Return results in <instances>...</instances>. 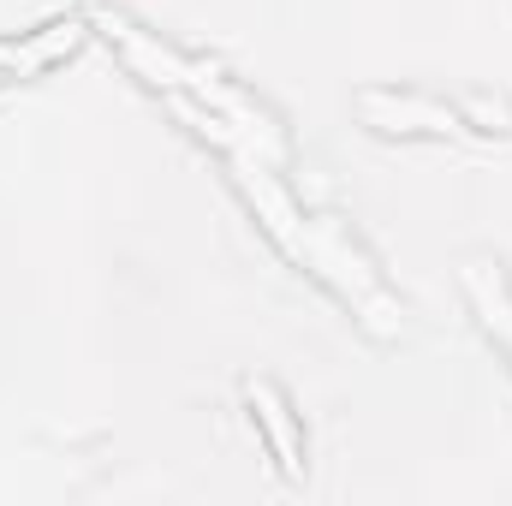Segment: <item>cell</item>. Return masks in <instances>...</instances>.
<instances>
[{
  "label": "cell",
  "instance_id": "6da1fadb",
  "mask_svg": "<svg viewBox=\"0 0 512 506\" xmlns=\"http://www.w3.org/2000/svg\"><path fill=\"white\" fill-rule=\"evenodd\" d=\"M78 42H84V24H48V30L24 36V42H0V72H18V78H30V72L54 66L60 54H72Z\"/></svg>",
  "mask_w": 512,
  "mask_h": 506
},
{
  "label": "cell",
  "instance_id": "7a4b0ae2",
  "mask_svg": "<svg viewBox=\"0 0 512 506\" xmlns=\"http://www.w3.org/2000/svg\"><path fill=\"white\" fill-rule=\"evenodd\" d=\"M471 292H477L483 322L507 340V352H512V298H507V280H501V274H489V268L477 262V268H471Z\"/></svg>",
  "mask_w": 512,
  "mask_h": 506
},
{
  "label": "cell",
  "instance_id": "3957f363",
  "mask_svg": "<svg viewBox=\"0 0 512 506\" xmlns=\"http://www.w3.org/2000/svg\"><path fill=\"white\" fill-rule=\"evenodd\" d=\"M251 393H256V399H262V405H268V435H274V447L286 453V471H298V441H292V423L280 417L286 405H280V399H274L268 387H251Z\"/></svg>",
  "mask_w": 512,
  "mask_h": 506
}]
</instances>
